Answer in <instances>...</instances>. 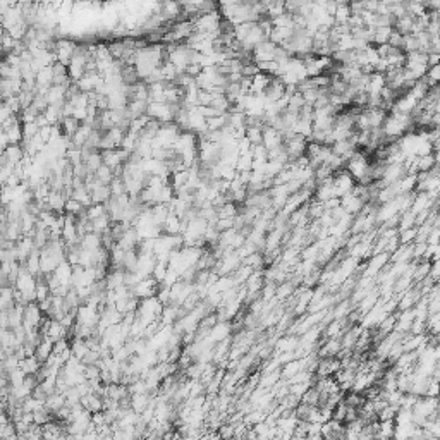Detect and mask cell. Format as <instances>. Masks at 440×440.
Returning a JSON list of instances; mask_svg holds the SVG:
<instances>
[{
    "label": "cell",
    "instance_id": "obj_3",
    "mask_svg": "<svg viewBox=\"0 0 440 440\" xmlns=\"http://www.w3.org/2000/svg\"><path fill=\"white\" fill-rule=\"evenodd\" d=\"M439 37H440V31H439Z\"/></svg>",
    "mask_w": 440,
    "mask_h": 440
},
{
    "label": "cell",
    "instance_id": "obj_1",
    "mask_svg": "<svg viewBox=\"0 0 440 440\" xmlns=\"http://www.w3.org/2000/svg\"><path fill=\"white\" fill-rule=\"evenodd\" d=\"M320 399H322V396H320V392L316 391V389L311 385V387H309L308 391H306L305 394H303L301 402L308 404V406H315V407H318V406H320Z\"/></svg>",
    "mask_w": 440,
    "mask_h": 440
},
{
    "label": "cell",
    "instance_id": "obj_2",
    "mask_svg": "<svg viewBox=\"0 0 440 440\" xmlns=\"http://www.w3.org/2000/svg\"><path fill=\"white\" fill-rule=\"evenodd\" d=\"M430 279L435 284L440 282V260H432V270H430Z\"/></svg>",
    "mask_w": 440,
    "mask_h": 440
}]
</instances>
